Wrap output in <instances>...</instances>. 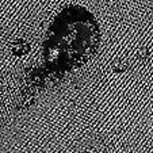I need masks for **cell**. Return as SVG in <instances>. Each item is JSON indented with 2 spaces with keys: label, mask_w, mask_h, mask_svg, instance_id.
I'll list each match as a JSON object with an SVG mask.
<instances>
[{
  "label": "cell",
  "mask_w": 153,
  "mask_h": 153,
  "mask_svg": "<svg viewBox=\"0 0 153 153\" xmlns=\"http://www.w3.org/2000/svg\"><path fill=\"white\" fill-rule=\"evenodd\" d=\"M100 45V29L95 16L84 7L64 8L46 31L43 60L50 69L72 71L95 56Z\"/></svg>",
  "instance_id": "1"
}]
</instances>
